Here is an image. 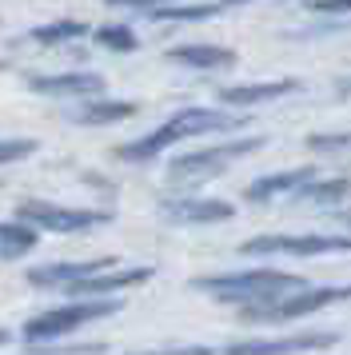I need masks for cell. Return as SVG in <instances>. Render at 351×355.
Instances as JSON below:
<instances>
[{
  "mask_svg": "<svg viewBox=\"0 0 351 355\" xmlns=\"http://www.w3.org/2000/svg\"><path fill=\"white\" fill-rule=\"evenodd\" d=\"M296 288H303L300 275L268 272V268L236 272V275H200L196 279V291H207L220 304H271L284 291H296Z\"/></svg>",
  "mask_w": 351,
  "mask_h": 355,
  "instance_id": "obj_1",
  "label": "cell"
},
{
  "mask_svg": "<svg viewBox=\"0 0 351 355\" xmlns=\"http://www.w3.org/2000/svg\"><path fill=\"white\" fill-rule=\"evenodd\" d=\"M120 311V304L116 300H84L80 295L76 304H64V307H52V311H44V315H36V320L24 323V343H44V339H60L68 336V331H76V327H84V323L92 320H104V315H116Z\"/></svg>",
  "mask_w": 351,
  "mask_h": 355,
  "instance_id": "obj_2",
  "label": "cell"
},
{
  "mask_svg": "<svg viewBox=\"0 0 351 355\" xmlns=\"http://www.w3.org/2000/svg\"><path fill=\"white\" fill-rule=\"evenodd\" d=\"M264 140H232V144H216V148H200V152H188L168 168V180L172 184H191V180H207L228 172L236 160H243L248 152H259Z\"/></svg>",
  "mask_w": 351,
  "mask_h": 355,
  "instance_id": "obj_3",
  "label": "cell"
},
{
  "mask_svg": "<svg viewBox=\"0 0 351 355\" xmlns=\"http://www.w3.org/2000/svg\"><path fill=\"white\" fill-rule=\"evenodd\" d=\"M16 216H20V220H32L36 227L60 232V236H72V232H88V227H104V224L112 220L108 211L60 208V204H44V200H24V204H16Z\"/></svg>",
  "mask_w": 351,
  "mask_h": 355,
  "instance_id": "obj_4",
  "label": "cell"
},
{
  "mask_svg": "<svg viewBox=\"0 0 351 355\" xmlns=\"http://www.w3.org/2000/svg\"><path fill=\"white\" fill-rule=\"evenodd\" d=\"M351 252V236H259L239 243V256H327Z\"/></svg>",
  "mask_w": 351,
  "mask_h": 355,
  "instance_id": "obj_5",
  "label": "cell"
},
{
  "mask_svg": "<svg viewBox=\"0 0 351 355\" xmlns=\"http://www.w3.org/2000/svg\"><path fill=\"white\" fill-rule=\"evenodd\" d=\"M335 300H351V288H307L300 295H291V300H271L268 307H252L248 311V320L255 323H284V320H300V315H311L319 307L335 304Z\"/></svg>",
  "mask_w": 351,
  "mask_h": 355,
  "instance_id": "obj_6",
  "label": "cell"
},
{
  "mask_svg": "<svg viewBox=\"0 0 351 355\" xmlns=\"http://www.w3.org/2000/svg\"><path fill=\"white\" fill-rule=\"evenodd\" d=\"M236 216V204L228 200H168L164 204V220L172 224H223Z\"/></svg>",
  "mask_w": 351,
  "mask_h": 355,
  "instance_id": "obj_7",
  "label": "cell"
},
{
  "mask_svg": "<svg viewBox=\"0 0 351 355\" xmlns=\"http://www.w3.org/2000/svg\"><path fill=\"white\" fill-rule=\"evenodd\" d=\"M339 339L332 331H303V336H284V339H248V343H236L232 355H280V352H319V347H335Z\"/></svg>",
  "mask_w": 351,
  "mask_h": 355,
  "instance_id": "obj_8",
  "label": "cell"
},
{
  "mask_svg": "<svg viewBox=\"0 0 351 355\" xmlns=\"http://www.w3.org/2000/svg\"><path fill=\"white\" fill-rule=\"evenodd\" d=\"M243 120L232 112H220V108H184L168 120V128L176 132V140H188V136H200V132H228L239 128Z\"/></svg>",
  "mask_w": 351,
  "mask_h": 355,
  "instance_id": "obj_9",
  "label": "cell"
},
{
  "mask_svg": "<svg viewBox=\"0 0 351 355\" xmlns=\"http://www.w3.org/2000/svg\"><path fill=\"white\" fill-rule=\"evenodd\" d=\"M152 275V268H104V272L88 275V279H80L72 288H64L68 295H108V291H124V288H136Z\"/></svg>",
  "mask_w": 351,
  "mask_h": 355,
  "instance_id": "obj_10",
  "label": "cell"
},
{
  "mask_svg": "<svg viewBox=\"0 0 351 355\" xmlns=\"http://www.w3.org/2000/svg\"><path fill=\"white\" fill-rule=\"evenodd\" d=\"M311 180H316V168L271 172V176H264V180H255V184H248L243 200H248V204H268V200H275V196H296L303 184H311Z\"/></svg>",
  "mask_w": 351,
  "mask_h": 355,
  "instance_id": "obj_11",
  "label": "cell"
},
{
  "mask_svg": "<svg viewBox=\"0 0 351 355\" xmlns=\"http://www.w3.org/2000/svg\"><path fill=\"white\" fill-rule=\"evenodd\" d=\"M32 92L40 96H100L104 76L96 72H64V76H32Z\"/></svg>",
  "mask_w": 351,
  "mask_h": 355,
  "instance_id": "obj_12",
  "label": "cell"
},
{
  "mask_svg": "<svg viewBox=\"0 0 351 355\" xmlns=\"http://www.w3.org/2000/svg\"><path fill=\"white\" fill-rule=\"evenodd\" d=\"M104 268H116V259H92V263H44V268H32L28 284L36 288H72L88 275L104 272Z\"/></svg>",
  "mask_w": 351,
  "mask_h": 355,
  "instance_id": "obj_13",
  "label": "cell"
},
{
  "mask_svg": "<svg viewBox=\"0 0 351 355\" xmlns=\"http://www.w3.org/2000/svg\"><path fill=\"white\" fill-rule=\"evenodd\" d=\"M287 92H300V80L296 76H284V80H268V84H239V88H223L220 100L232 104V108H248V104H264V100H280Z\"/></svg>",
  "mask_w": 351,
  "mask_h": 355,
  "instance_id": "obj_14",
  "label": "cell"
},
{
  "mask_svg": "<svg viewBox=\"0 0 351 355\" xmlns=\"http://www.w3.org/2000/svg\"><path fill=\"white\" fill-rule=\"evenodd\" d=\"M168 60L176 64H188V68H232L236 64V52L232 49H220V44H184V49H172Z\"/></svg>",
  "mask_w": 351,
  "mask_h": 355,
  "instance_id": "obj_15",
  "label": "cell"
},
{
  "mask_svg": "<svg viewBox=\"0 0 351 355\" xmlns=\"http://www.w3.org/2000/svg\"><path fill=\"white\" fill-rule=\"evenodd\" d=\"M36 240L40 236H36V224L32 220H20L16 216V220H4L0 224V256L4 259H20L24 252L36 248Z\"/></svg>",
  "mask_w": 351,
  "mask_h": 355,
  "instance_id": "obj_16",
  "label": "cell"
},
{
  "mask_svg": "<svg viewBox=\"0 0 351 355\" xmlns=\"http://www.w3.org/2000/svg\"><path fill=\"white\" fill-rule=\"evenodd\" d=\"M128 116H136L132 100H92L84 112H76V124H120Z\"/></svg>",
  "mask_w": 351,
  "mask_h": 355,
  "instance_id": "obj_17",
  "label": "cell"
},
{
  "mask_svg": "<svg viewBox=\"0 0 351 355\" xmlns=\"http://www.w3.org/2000/svg\"><path fill=\"white\" fill-rule=\"evenodd\" d=\"M80 36H88V24H80V20H52V24L32 28L28 40L32 44H68V40H80Z\"/></svg>",
  "mask_w": 351,
  "mask_h": 355,
  "instance_id": "obj_18",
  "label": "cell"
},
{
  "mask_svg": "<svg viewBox=\"0 0 351 355\" xmlns=\"http://www.w3.org/2000/svg\"><path fill=\"white\" fill-rule=\"evenodd\" d=\"M351 192V180H311V184H303L300 192V204H339L343 196Z\"/></svg>",
  "mask_w": 351,
  "mask_h": 355,
  "instance_id": "obj_19",
  "label": "cell"
},
{
  "mask_svg": "<svg viewBox=\"0 0 351 355\" xmlns=\"http://www.w3.org/2000/svg\"><path fill=\"white\" fill-rule=\"evenodd\" d=\"M92 40H96V44H104V49H112V52H136V49H140L136 33L124 28V24H104V28H96V33H92Z\"/></svg>",
  "mask_w": 351,
  "mask_h": 355,
  "instance_id": "obj_20",
  "label": "cell"
},
{
  "mask_svg": "<svg viewBox=\"0 0 351 355\" xmlns=\"http://www.w3.org/2000/svg\"><path fill=\"white\" fill-rule=\"evenodd\" d=\"M212 12H220L216 4H188V8H148L144 17H152V20H204V17H212Z\"/></svg>",
  "mask_w": 351,
  "mask_h": 355,
  "instance_id": "obj_21",
  "label": "cell"
},
{
  "mask_svg": "<svg viewBox=\"0 0 351 355\" xmlns=\"http://www.w3.org/2000/svg\"><path fill=\"white\" fill-rule=\"evenodd\" d=\"M303 144L311 152H323V156H339V152H351V132H335V136L319 132V136H307Z\"/></svg>",
  "mask_w": 351,
  "mask_h": 355,
  "instance_id": "obj_22",
  "label": "cell"
},
{
  "mask_svg": "<svg viewBox=\"0 0 351 355\" xmlns=\"http://www.w3.org/2000/svg\"><path fill=\"white\" fill-rule=\"evenodd\" d=\"M36 140H0V164H12V160H24L36 152Z\"/></svg>",
  "mask_w": 351,
  "mask_h": 355,
  "instance_id": "obj_23",
  "label": "cell"
},
{
  "mask_svg": "<svg viewBox=\"0 0 351 355\" xmlns=\"http://www.w3.org/2000/svg\"><path fill=\"white\" fill-rule=\"evenodd\" d=\"M311 12H351V0H311Z\"/></svg>",
  "mask_w": 351,
  "mask_h": 355,
  "instance_id": "obj_24",
  "label": "cell"
},
{
  "mask_svg": "<svg viewBox=\"0 0 351 355\" xmlns=\"http://www.w3.org/2000/svg\"><path fill=\"white\" fill-rule=\"evenodd\" d=\"M108 4H124V8H160L164 0H108Z\"/></svg>",
  "mask_w": 351,
  "mask_h": 355,
  "instance_id": "obj_25",
  "label": "cell"
},
{
  "mask_svg": "<svg viewBox=\"0 0 351 355\" xmlns=\"http://www.w3.org/2000/svg\"><path fill=\"white\" fill-rule=\"evenodd\" d=\"M0 343H8V331H4V327H0Z\"/></svg>",
  "mask_w": 351,
  "mask_h": 355,
  "instance_id": "obj_26",
  "label": "cell"
},
{
  "mask_svg": "<svg viewBox=\"0 0 351 355\" xmlns=\"http://www.w3.org/2000/svg\"><path fill=\"white\" fill-rule=\"evenodd\" d=\"M223 4H239V0H223Z\"/></svg>",
  "mask_w": 351,
  "mask_h": 355,
  "instance_id": "obj_27",
  "label": "cell"
},
{
  "mask_svg": "<svg viewBox=\"0 0 351 355\" xmlns=\"http://www.w3.org/2000/svg\"><path fill=\"white\" fill-rule=\"evenodd\" d=\"M348 224H351V211H348Z\"/></svg>",
  "mask_w": 351,
  "mask_h": 355,
  "instance_id": "obj_28",
  "label": "cell"
}]
</instances>
